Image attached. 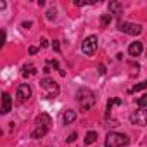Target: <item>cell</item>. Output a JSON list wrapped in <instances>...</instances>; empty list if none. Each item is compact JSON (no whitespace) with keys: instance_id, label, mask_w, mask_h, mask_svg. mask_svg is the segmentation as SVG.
Wrapping results in <instances>:
<instances>
[{"instance_id":"1","label":"cell","mask_w":147,"mask_h":147,"mask_svg":"<svg viewBox=\"0 0 147 147\" xmlns=\"http://www.w3.org/2000/svg\"><path fill=\"white\" fill-rule=\"evenodd\" d=\"M76 99H78L80 106H82L85 111L90 109V107L95 104V95H94V92L88 90V88H80L78 94H76Z\"/></svg>"},{"instance_id":"2","label":"cell","mask_w":147,"mask_h":147,"mask_svg":"<svg viewBox=\"0 0 147 147\" xmlns=\"http://www.w3.org/2000/svg\"><path fill=\"white\" fill-rule=\"evenodd\" d=\"M126 144H128V137L123 135V133H118V131L107 133L106 142H104L106 147H123V145H126Z\"/></svg>"},{"instance_id":"3","label":"cell","mask_w":147,"mask_h":147,"mask_svg":"<svg viewBox=\"0 0 147 147\" xmlns=\"http://www.w3.org/2000/svg\"><path fill=\"white\" fill-rule=\"evenodd\" d=\"M40 87H42V90L45 92V95H47L49 99H52V97H55V95L59 94V85H57L54 80H50V78H43V80L40 82Z\"/></svg>"},{"instance_id":"4","label":"cell","mask_w":147,"mask_h":147,"mask_svg":"<svg viewBox=\"0 0 147 147\" xmlns=\"http://www.w3.org/2000/svg\"><path fill=\"white\" fill-rule=\"evenodd\" d=\"M97 45H99L97 36H95V35H90V36H87V38L83 40V43H82V50H83L85 55H94L95 50H97Z\"/></svg>"},{"instance_id":"5","label":"cell","mask_w":147,"mask_h":147,"mask_svg":"<svg viewBox=\"0 0 147 147\" xmlns=\"http://www.w3.org/2000/svg\"><path fill=\"white\" fill-rule=\"evenodd\" d=\"M130 121L137 126H145L147 125V111L145 109H138V111H133L130 114Z\"/></svg>"},{"instance_id":"6","label":"cell","mask_w":147,"mask_h":147,"mask_svg":"<svg viewBox=\"0 0 147 147\" xmlns=\"http://www.w3.org/2000/svg\"><path fill=\"white\" fill-rule=\"evenodd\" d=\"M118 26H119V31L128 33V35H133V36L142 33V26H140V24H135V23H126V21L123 23V21H121Z\"/></svg>"},{"instance_id":"7","label":"cell","mask_w":147,"mask_h":147,"mask_svg":"<svg viewBox=\"0 0 147 147\" xmlns=\"http://www.w3.org/2000/svg\"><path fill=\"white\" fill-rule=\"evenodd\" d=\"M16 97L19 102H26L30 97H31V87L28 83H23L18 87V92H16Z\"/></svg>"},{"instance_id":"8","label":"cell","mask_w":147,"mask_h":147,"mask_svg":"<svg viewBox=\"0 0 147 147\" xmlns=\"http://www.w3.org/2000/svg\"><path fill=\"white\" fill-rule=\"evenodd\" d=\"M35 125H36V128H42V130L49 131V128H50V125H52V119H50V116H49V114L42 113L40 116H36Z\"/></svg>"},{"instance_id":"9","label":"cell","mask_w":147,"mask_h":147,"mask_svg":"<svg viewBox=\"0 0 147 147\" xmlns=\"http://www.w3.org/2000/svg\"><path fill=\"white\" fill-rule=\"evenodd\" d=\"M11 109H12V99L7 92H4V95H2V114H9Z\"/></svg>"},{"instance_id":"10","label":"cell","mask_w":147,"mask_h":147,"mask_svg":"<svg viewBox=\"0 0 147 147\" xmlns=\"http://www.w3.org/2000/svg\"><path fill=\"white\" fill-rule=\"evenodd\" d=\"M142 50H144L142 42H133V43H130V47H128V54H130V55H133V57L140 55V54H142Z\"/></svg>"},{"instance_id":"11","label":"cell","mask_w":147,"mask_h":147,"mask_svg":"<svg viewBox=\"0 0 147 147\" xmlns=\"http://www.w3.org/2000/svg\"><path fill=\"white\" fill-rule=\"evenodd\" d=\"M35 73H36V69L33 64H24L21 75H23V78H31V76H35Z\"/></svg>"},{"instance_id":"12","label":"cell","mask_w":147,"mask_h":147,"mask_svg":"<svg viewBox=\"0 0 147 147\" xmlns=\"http://www.w3.org/2000/svg\"><path fill=\"white\" fill-rule=\"evenodd\" d=\"M62 119H64V125H69V123H73V121L76 119V113H75V111H71V109H67V111H64Z\"/></svg>"},{"instance_id":"13","label":"cell","mask_w":147,"mask_h":147,"mask_svg":"<svg viewBox=\"0 0 147 147\" xmlns=\"http://www.w3.org/2000/svg\"><path fill=\"white\" fill-rule=\"evenodd\" d=\"M95 140H97V131H88V133L85 135V144H87V145L94 144Z\"/></svg>"},{"instance_id":"14","label":"cell","mask_w":147,"mask_h":147,"mask_svg":"<svg viewBox=\"0 0 147 147\" xmlns=\"http://www.w3.org/2000/svg\"><path fill=\"white\" fill-rule=\"evenodd\" d=\"M109 11H111V14H121V4L111 2V4H109Z\"/></svg>"},{"instance_id":"15","label":"cell","mask_w":147,"mask_h":147,"mask_svg":"<svg viewBox=\"0 0 147 147\" xmlns=\"http://www.w3.org/2000/svg\"><path fill=\"white\" fill-rule=\"evenodd\" d=\"M144 88H147V80H145V82H142V83H137V85H135L133 88H130L128 92H130V94H133V92H138V90H144Z\"/></svg>"},{"instance_id":"16","label":"cell","mask_w":147,"mask_h":147,"mask_svg":"<svg viewBox=\"0 0 147 147\" xmlns=\"http://www.w3.org/2000/svg\"><path fill=\"white\" fill-rule=\"evenodd\" d=\"M123 104V100L121 99H111L109 102H107V111H111V107L113 106H121Z\"/></svg>"},{"instance_id":"17","label":"cell","mask_w":147,"mask_h":147,"mask_svg":"<svg viewBox=\"0 0 147 147\" xmlns=\"http://www.w3.org/2000/svg\"><path fill=\"white\" fill-rule=\"evenodd\" d=\"M137 106H138V107H147V94L137 99Z\"/></svg>"},{"instance_id":"18","label":"cell","mask_w":147,"mask_h":147,"mask_svg":"<svg viewBox=\"0 0 147 147\" xmlns=\"http://www.w3.org/2000/svg\"><path fill=\"white\" fill-rule=\"evenodd\" d=\"M111 19H113V16H111V14H106V16H102V19H100V24H102V28H104V26H107V24L111 23Z\"/></svg>"},{"instance_id":"19","label":"cell","mask_w":147,"mask_h":147,"mask_svg":"<svg viewBox=\"0 0 147 147\" xmlns=\"http://www.w3.org/2000/svg\"><path fill=\"white\" fill-rule=\"evenodd\" d=\"M66 140H67V142H75V140H76V133H71Z\"/></svg>"},{"instance_id":"20","label":"cell","mask_w":147,"mask_h":147,"mask_svg":"<svg viewBox=\"0 0 147 147\" xmlns=\"http://www.w3.org/2000/svg\"><path fill=\"white\" fill-rule=\"evenodd\" d=\"M36 52H38V49H36V47H30V54H31V55H35Z\"/></svg>"},{"instance_id":"21","label":"cell","mask_w":147,"mask_h":147,"mask_svg":"<svg viewBox=\"0 0 147 147\" xmlns=\"http://www.w3.org/2000/svg\"><path fill=\"white\" fill-rule=\"evenodd\" d=\"M47 18H49V19H54V11H49V12H47Z\"/></svg>"},{"instance_id":"22","label":"cell","mask_w":147,"mask_h":147,"mask_svg":"<svg viewBox=\"0 0 147 147\" xmlns=\"http://www.w3.org/2000/svg\"><path fill=\"white\" fill-rule=\"evenodd\" d=\"M23 28H31V23L28 21V23H23Z\"/></svg>"},{"instance_id":"23","label":"cell","mask_w":147,"mask_h":147,"mask_svg":"<svg viewBox=\"0 0 147 147\" xmlns=\"http://www.w3.org/2000/svg\"><path fill=\"white\" fill-rule=\"evenodd\" d=\"M47 45H49V43H47V40H45V38H42V47H47Z\"/></svg>"},{"instance_id":"24","label":"cell","mask_w":147,"mask_h":147,"mask_svg":"<svg viewBox=\"0 0 147 147\" xmlns=\"http://www.w3.org/2000/svg\"><path fill=\"white\" fill-rule=\"evenodd\" d=\"M52 47H54L55 50H59V43H57V42H54V43H52Z\"/></svg>"}]
</instances>
